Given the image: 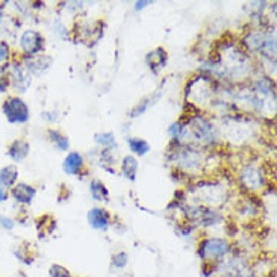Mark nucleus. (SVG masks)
I'll list each match as a JSON object with an SVG mask.
<instances>
[{"label": "nucleus", "mask_w": 277, "mask_h": 277, "mask_svg": "<svg viewBox=\"0 0 277 277\" xmlns=\"http://www.w3.org/2000/svg\"><path fill=\"white\" fill-rule=\"evenodd\" d=\"M96 142H99L104 150H109V148H112V147L117 145L114 135L109 134V132H108V134H97V135H96Z\"/></svg>", "instance_id": "nucleus-18"}, {"label": "nucleus", "mask_w": 277, "mask_h": 277, "mask_svg": "<svg viewBox=\"0 0 277 277\" xmlns=\"http://www.w3.org/2000/svg\"><path fill=\"white\" fill-rule=\"evenodd\" d=\"M50 277H71L70 271L67 268H64L62 265H52L49 270Z\"/></svg>", "instance_id": "nucleus-19"}, {"label": "nucleus", "mask_w": 277, "mask_h": 277, "mask_svg": "<svg viewBox=\"0 0 277 277\" xmlns=\"http://www.w3.org/2000/svg\"><path fill=\"white\" fill-rule=\"evenodd\" d=\"M224 277H244V276H243V274H240V273H237V271H235V273H229V274H226Z\"/></svg>", "instance_id": "nucleus-26"}, {"label": "nucleus", "mask_w": 277, "mask_h": 277, "mask_svg": "<svg viewBox=\"0 0 277 277\" xmlns=\"http://www.w3.org/2000/svg\"><path fill=\"white\" fill-rule=\"evenodd\" d=\"M0 224L5 227V229H12L14 227V221L11 218H5V217H0Z\"/></svg>", "instance_id": "nucleus-23"}, {"label": "nucleus", "mask_w": 277, "mask_h": 277, "mask_svg": "<svg viewBox=\"0 0 277 277\" xmlns=\"http://www.w3.org/2000/svg\"><path fill=\"white\" fill-rule=\"evenodd\" d=\"M18 179V168L15 165H8L0 172V185L2 188H12Z\"/></svg>", "instance_id": "nucleus-13"}, {"label": "nucleus", "mask_w": 277, "mask_h": 277, "mask_svg": "<svg viewBox=\"0 0 277 277\" xmlns=\"http://www.w3.org/2000/svg\"><path fill=\"white\" fill-rule=\"evenodd\" d=\"M29 150H31V145L28 141L25 139H15L9 147H8V155L11 159H14L15 162H20L23 161L28 155H29Z\"/></svg>", "instance_id": "nucleus-11"}, {"label": "nucleus", "mask_w": 277, "mask_h": 277, "mask_svg": "<svg viewBox=\"0 0 277 277\" xmlns=\"http://www.w3.org/2000/svg\"><path fill=\"white\" fill-rule=\"evenodd\" d=\"M90 191H91L93 199H94V200H99V202L108 200V197H109V193H108L104 183L100 182V180H93V182L90 183Z\"/></svg>", "instance_id": "nucleus-15"}, {"label": "nucleus", "mask_w": 277, "mask_h": 277, "mask_svg": "<svg viewBox=\"0 0 277 277\" xmlns=\"http://www.w3.org/2000/svg\"><path fill=\"white\" fill-rule=\"evenodd\" d=\"M2 17H3V11H2V6H0V22H2Z\"/></svg>", "instance_id": "nucleus-27"}, {"label": "nucleus", "mask_w": 277, "mask_h": 277, "mask_svg": "<svg viewBox=\"0 0 277 277\" xmlns=\"http://www.w3.org/2000/svg\"><path fill=\"white\" fill-rule=\"evenodd\" d=\"M174 161L179 167H182L183 170H189V172H194V170H199L202 162H203V156L199 150L196 148H189V147H185V148H179L176 153H174Z\"/></svg>", "instance_id": "nucleus-4"}, {"label": "nucleus", "mask_w": 277, "mask_h": 277, "mask_svg": "<svg viewBox=\"0 0 277 277\" xmlns=\"http://www.w3.org/2000/svg\"><path fill=\"white\" fill-rule=\"evenodd\" d=\"M121 170H123V174L129 180H135L137 179V172H138V161L134 156H126L123 159Z\"/></svg>", "instance_id": "nucleus-14"}, {"label": "nucleus", "mask_w": 277, "mask_h": 277, "mask_svg": "<svg viewBox=\"0 0 277 277\" xmlns=\"http://www.w3.org/2000/svg\"><path fill=\"white\" fill-rule=\"evenodd\" d=\"M240 179L244 186L248 189H261L265 183L264 174L256 167H245L240 174Z\"/></svg>", "instance_id": "nucleus-6"}, {"label": "nucleus", "mask_w": 277, "mask_h": 277, "mask_svg": "<svg viewBox=\"0 0 277 277\" xmlns=\"http://www.w3.org/2000/svg\"><path fill=\"white\" fill-rule=\"evenodd\" d=\"M150 3H152V2H137V6H135V8L139 11V9L145 8V6H147V5H150Z\"/></svg>", "instance_id": "nucleus-25"}, {"label": "nucleus", "mask_w": 277, "mask_h": 277, "mask_svg": "<svg viewBox=\"0 0 277 277\" xmlns=\"http://www.w3.org/2000/svg\"><path fill=\"white\" fill-rule=\"evenodd\" d=\"M5 117L12 124H22L29 120V108L20 97H9L2 106Z\"/></svg>", "instance_id": "nucleus-3"}, {"label": "nucleus", "mask_w": 277, "mask_h": 277, "mask_svg": "<svg viewBox=\"0 0 277 277\" xmlns=\"http://www.w3.org/2000/svg\"><path fill=\"white\" fill-rule=\"evenodd\" d=\"M127 254L124 253V251H120V253H117L115 256H114V265L117 267V268H124L126 265H127Z\"/></svg>", "instance_id": "nucleus-20"}, {"label": "nucleus", "mask_w": 277, "mask_h": 277, "mask_svg": "<svg viewBox=\"0 0 277 277\" xmlns=\"http://www.w3.org/2000/svg\"><path fill=\"white\" fill-rule=\"evenodd\" d=\"M230 251V245L224 238H206L199 245V256L206 261H218Z\"/></svg>", "instance_id": "nucleus-1"}, {"label": "nucleus", "mask_w": 277, "mask_h": 277, "mask_svg": "<svg viewBox=\"0 0 277 277\" xmlns=\"http://www.w3.org/2000/svg\"><path fill=\"white\" fill-rule=\"evenodd\" d=\"M245 46L256 53L267 55L270 58H274L276 55V38L274 35L264 34V32H251L245 36Z\"/></svg>", "instance_id": "nucleus-2"}, {"label": "nucleus", "mask_w": 277, "mask_h": 277, "mask_svg": "<svg viewBox=\"0 0 277 277\" xmlns=\"http://www.w3.org/2000/svg\"><path fill=\"white\" fill-rule=\"evenodd\" d=\"M127 145L135 155H139V156H144L150 150L148 142L141 138H127Z\"/></svg>", "instance_id": "nucleus-16"}, {"label": "nucleus", "mask_w": 277, "mask_h": 277, "mask_svg": "<svg viewBox=\"0 0 277 277\" xmlns=\"http://www.w3.org/2000/svg\"><path fill=\"white\" fill-rule=\"evenodd\" d=\"M20 47L29 56L38 55L44 49V38H42V35L39 34V32H36V31H26L22 35Z\"/></svg>", "instance_id": "nucleus-5"}, {"label": "nucleus", "mask_w": 277, "mask_h": 277, "mask_svg": "<svg viewBox=\"0 0 277 277\" xmlns=\"http://www.w3.org/2000/svg\"><path fill=\"white\" fill-rule=\"evenodd\" d=\"M8 56H9V47L6 42L0 41V64L5 62L8 59Z\"/></svg>", "instance_id": "nucleus-22"}, {"label": "nucleus", "mask_w": 277, "mask_h": 277, "mask_svg": "<svg viewBox=\"0 0 277 277\" xmlns=\"http://www.w3.org/2000/svg\"><path fill=\"white\" fill-rule=\"evenodd\" d=\"M64 172L67 174H77L82 172L83 168V156L77 152H71L67 155V158L64 159V165H62Z\"/></svg>", "instance_id": "nucleus-12"}, {"label": "nucleus", "mask_w": 277, "mask_h": 277, "mask_svg": "<svg viewBox=\"0 0 277 277\" xmlns=\"http://www.w3.org/2000/svg\"><path fill=\"white\" fill-rule=\"evenodd\" d=\"M35 194H36V189L34 186L28 185V183H18V185L12 186V196L18 203L31 205L32 200H34Z\"/></svg>", "instance_id": "nucleus-10"}, {"label": "nucleus", "mask_w": 277, "mask_h": 277, "mask_svg": "<svg viewBox=\"0 0 277 277\" xmlns=\"http://www.w3.org/2000/svg\"><path fill=\"white\" fill-rule=\"evenodd\" d=\"M9 85V76L3 70H0V93H5Z\"/></svg>", "instance_id": "nucleus-21"}, {"label": "nucleus", "mask_w": 277, "mask_h": 277, "mask_svg": "<svg viewBox=\"0 0 277 277\" xmlns=\"http://www.w3.org/2000/svg\"><path fill=\"white\" fill-rule=\"evenodd\" d=\"M145 61H147L148 67L153 73H158L159 70L164 69L165 64H167V52H165V49L164 47H156V49L150 50L148 55L145 56Z\"/></svg>", "instance_id": "nucleus-8"}, {"label": "nucleus", "mask_w": 277, "mask_h": 277, "mask_svg": "<svg viewBox=\"0 0 277 277\" xmlns=\"http://www.w3.org/2000/svg\"><path fill=\"white\" fill-rule=\"evenodd\" d=\"M189 126H191V131H193L194 137L197 139H212L214 127H212V124L209 123L208 120L200 118V117H194L189 121Z\"/></svg>", "instance_id": "nucleus-7"}, {"label": "nucleus", "mask_w": 277, "mask_h": 277, "mask_svg": "<svg viewBox=\"0 0 277 277\" xmlns=\"http://www.w3.org/2000/svg\"><path fill=\"white\" fill-rule=\"evenodd\" d=\"M49 137H50V139L55 142V145H56L59 150H67V148H69L70 145L69 138H67L66 135H62L59 131L50 129V131H49Z\"/></svg>", "instance_id": "nucleus-17"}, {"label": "nucleus", "mask_w": 277, "mask_h": 277, "mask_svg": "<svg viewBox=\"0 0 277 277\" xmlns=\"http://www.w3.org/2000/svg\"><path fill=\"white\" fill-rule=\"evenodd\" d=\"M88 223L96 230H106L109 226V214L102 208H93L88 212Z\"/></svg>", "instance_id": "nucleus-9"}, {"label": "nucleus", "mask_w": 277, "mask_h": 277, "mask_svg": "<svg viewBox=\"0 0 277 277\" xmlns=\"http://www.w3.org/2000/svg\"><path fill=\"white\" fill-rule=\"evenodd\" d=\"M6 199H8V193L5 191V188L0 186V202H3V200H6Z\"/></svg>", "instance_id": "nucleus-24"}]
</instances>
